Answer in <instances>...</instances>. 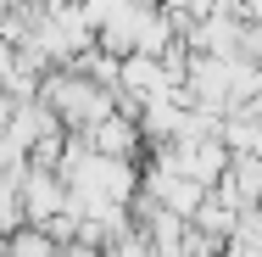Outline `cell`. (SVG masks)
Here are the masks:
<instances>
[{
  "label": "cell",
  "instance_id": "1",
  "mask_svg": "<svg viewBox=\"0 0 262 257\" xmlns=\"http://www.w3.org/2000/svg\"><path fill=\"white\" fill-rule=\"evenodd\" d=\"M39 101L56 112V123H73L78 134L112 112L106 84H95V78H78V73H51V78L39 84Z\"/></svg>",
  "mask_w": 262,
  "mask_h": 257
},
{
  "label": "cell",
  "instance_id": "2",
  "mask_svg": "<svg viewBox=\"0 0 262 257\" xmlns=\"http://www.w3.org/2000/svg\"><path fill=\"white\" fill-rule=\"evenodd\" d=\"M78 140H84L90 151H101V156H123V162H128V156H134V146H140V129H134L128 117L106 112L101 123H90V129H84Z\"/></svg>",
  "mask_w": 262,
  "mask_h": 257
},
{
  "label": "cell",
  "instance_id": "3",
  "mask_svg": "<svg viewBox=\"0 0 262 257\" xmlns=\"http://www.w3.org/2000/svg\"><path fill=\"white\" fill-rule=\"evenodd\" d=\"M23 229V168H0V235Z\"/></svg>",
  "mask_w": 262,
  "mask_h": 257
},
{
  "label": "cell",
  "instance_id": "4",
  "mask_svg": "<svg viewBox=\"0 0 262 257\" xmlns=\"http://www.w3.org/2000/svg\"><path fill=\"white\" fill-rule=\"evenodd\" d=\"M6 257H56V246H51V235H45V229L23 224V229H11V235H6Z\"/></svg>",
  "mask_w": 262,
  "mask_h": 257
},
{
  "label": "cell",
  "instance_id": "5",
  "mask_svg": "<svg viewBox=\"0 0 262 257\" xmlns=\"http://www.w3.org/2000/svg\"><path fill=\"white\" fill-rule=\"evenodd\" d=\"M11 112H17V95H11V90H6V84H0V129H6V123H11Z\"/></svg>",
  "mask_w": 262,
  "mask_h": 257
}]
</instances>
